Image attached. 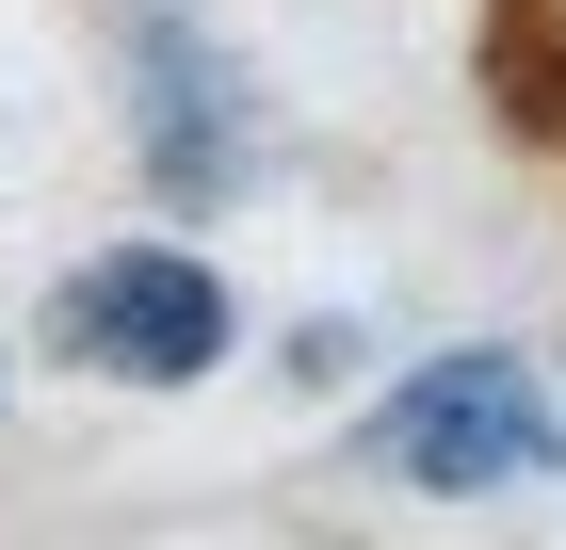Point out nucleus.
<instances>
[{
	"label": "nucleus",
	"instance_id": "f257e3e1",
	"mask_svg": "<svg viewBox=\"0 0 566 550\" xmlns=\"http://www.w3.org/2000/svg\"><path fill=\"white\" fill-rule=\"evenodd\" d=\"M551 454H566V405L534 388V356H502V340L437 356V373H405L389 405H373V469H405L421 502H502V486H534Z\"/></svg>",
	"mask_w": 566,
	"mask_h": 550
},
{
	"label": "nucleus",
	"instance_id": "f03ea898",
	"mask_svg": "<svg viewBox=\"0 0 566 550\" xmlns=\"http://www.w3.org/2000/svg\"><path fill=\"white\" fill-rule=\"evenodd\" d=\"M49 340L114 388H195V373H227L243 308L195 243H97L82 276H49Z\"/></svg>",
	"mask_w": 566,
	"mask_h": 550
},
{
	"label": "nucleus",
	"instance_id": "7ed1b4c3",
	"mask_svg": "<svg viewBox=\"0 0 566 550\" xmlns=\"http://www.w3.org/2000/svg\"><path fill=\"white\" fill-rule=\"evenodd\" d=\"M130 82H146V178H163L178 211H227V195H243V163H260V129H243V82H227V49H195L178 17H146Z\"/></svg>",
	"mask_w": 566,
	"mask_h": 550
},
{
	"label": "nucleus",
	"instance_id": "20e7f679",
	"mask_svg": "<svg viewBox=\"0 0 566 550\" xmlns=\"http://www.w3.org/2000/svg\"><path fill=\"white\" fill-rule=\"evenodd\" d=\"M551 17H566V0H551Z\"/></svg>",
	"mask_w": 566,
	"mask_h": 550
}]
</instances>
